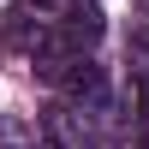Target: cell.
<instances>
[{
	"mask_svg": "<svg viewBox=\"0 0 149 149\" xmlns=\"http://www.w3.org/2000/svg\"><path fill=\"white\" fill-rule=\"evenodd\" d=\"M54 12H48V0H12L6 6V42L18 48V54H48L54 48Z\"/></svg>",
	"mask_w": 149,
	"mask_h": 149,
	"instance_id": "obj_1",
	"label": "cell"
},
{
	"mask_svg": "<svg viewBox=\"0 0 149 149\" xmlns=\"http://www.w3.org/2000/svg\"><path fill=\"white\" fill-rule=\"evenodd\" d=\"M137 149H149V137H143V143H137Z\"/></svg>",
	"mask_w": 149,
	"mask_h": 149,
	"instance_id": "obj_4",
	"label": "cell"
},
{
	"mask_svg": "<svg viewBox=\"0 0 149 149\" xmlns=\"http://www.w3.org/2000/svg\"><path fill=\"white\" fill-rule=\"evenodd\" d=\"M0 149H36V131L24 113H0Z\"/></svg>",
	"mask_w": 149,
	"mask_h": 149,
	"instance_id": "obj_2",
	"label": "cell"
},
{
	"mask_svg": "<svg viewBox=\"0 0 149 149\" xmlns=\"http://www.w3.org/2000/svg\"><path fill=\"white\" fill-rule=\"evenodd\" d=\"M36 149H72L66 137H54V131H42V137H36Z\"/></svg>",
	"mask_w": 149,
	"mask_h": 149,
	"instance_id": "obj_3",
	"label": "cell"
}]
</instances>
